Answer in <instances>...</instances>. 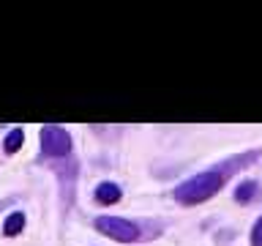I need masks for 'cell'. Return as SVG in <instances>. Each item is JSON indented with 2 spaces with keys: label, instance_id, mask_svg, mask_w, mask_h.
Listing matches in <instances>:
<instances>
[{
  "label": "cell",
  "instance_id": "6da1fadb",
  "mask_svg": "<svg viewBox=\"0 0 262 246\" xmlns=\"http://www.w3.org/2000/svg\"><path fill=\"white\" fill-rule=\"evenodd\" d=\"M227 180V172H219V170H208V172H200V175L188 178L186 183H180L172 197L183 205H196V202H205L208 197H213L216 192H221Z\"/></svg>",
  "mask_w": 262,
  "mask_h": 246
},
{
  "label": "cell",
  "instance_id": "7a4b0ae2",
  "mask_svg": "<svg viewBox=\"0 0 262 246\" xmlns=\"http://www.w3.org/2000/svg\"><path fill=\"white\" fill-rule=\"evenodd\" d=\"M41 153L49 159H60L71 153V137L60 126H44L41 129Z\"/></svg>",
  "mask_w": 262,
  "mask_h": 246
},
{
  "label": "cell",
  "instance_id": "3957f363",
  "mask_svg": "<svg viewBox=\"0 0 262 246\" xmlns=\"http://www.w3.org/2000/svg\"><path fill=\"white\" fill-rule=\"evenodd\" d=\"M96 230L104 235L115 238V241H123V243H131L139 238V227L134 224V221L128 219H118V216H101L96 219Z\"/></svg>",
  "mask_w": 262,
  "mask_h": 246
},
{
  "label": "cell",
  "instance_id": "277c9868",
  "mask_svg": "<svg viewBox=\"0 0 262 246\" xmlns=\"http://www.w3.org/2000/svg\"><path fill=\"white\" fill-rule=\"evenodd\" d=\"M93 200H96L98 205H115V202L120 200V186H118V183H110V180H104V183L96 186Z\"/></svg>",
  "mask_w": 262,
  "mask_h": 246
},
{
  "label": "cell",
  "instance_id": "5b68a950",
  "mask_svg": "<svg viewBox=\"0 0 262 246\" xmlns=\"http://www.w3.org/2000/svg\"><path fill=\"white\" fill-rule=\"evenodd\" d=\"M22 230H25V213H22V211L8 213L6 221H3V235H6V238H14V235H19Z\"/></svg>",
  "mask_w": 262,
  "mask_h": 246
},
{
  "label": "cell",
  "instance_id": "8992f818",
  "mask_svg": "<svg viewBox=\"0 0 262 246\" xmlns=\"http://www.w3.org/2000/svg\"><path fill=\"white\" fill-rule=\"evenodd\" d=\"M22 142H25V131L22 129H11L6 134V139H3V151L11 156V153H16L22 148Z\"/></svg>",
  "mask_w": 262,
  "mask_h": 246
},
{
  "label": "cell",
  "instance_id": "52a82bcc",
  "mask_svg": "<svg viewBox=\"0 0 262 246\" xmlns=\"http://www.w3.org/2000/svg\"><path fill=\"white\" fill-rule=\"evenodd\" d=\"M254 194H257V180H243V183L235 189V200L237 202H249Z\"/></svg>",
  "mask_w": 262,
  "mask_h": 246
},
{
  "label": "cell",
  "instance_id": "ba28073f",
  "mask_svg": "<svg viewBox=\"0 0 262 246\" xmlns=\"http://www.w3.org/2000/svg\"><path fill=\"white\" fill-rule=\"evenodd\" d=\"M251 246H262V219H257V224L251 230Z\"/></svg>",
  "mask_w": 262,
  "mask_h": 246
}]
</instances>
